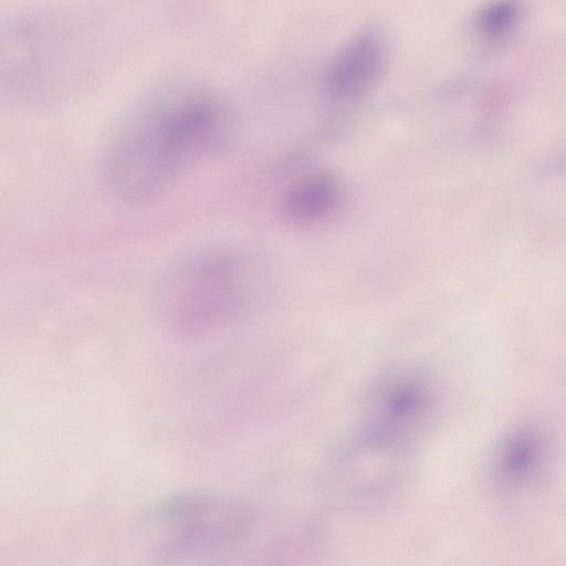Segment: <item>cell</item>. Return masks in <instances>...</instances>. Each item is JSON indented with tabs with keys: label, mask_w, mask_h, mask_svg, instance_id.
I'll list each match as a JSON object with an SVG mask.
<instances>
[{
	"label": "cell",
	"mask_w": 566,
	"mask_h": 566,
	"mask_svg": "<svg viewBox=\"0 0 566 566\" xmlns=\"http://www.w3.org/2000/svg\"><path fill=\"white\" fill-rule=\"evenodd\" d=\"M231 137L230 113L212 91L191 83L163 87L142 101L107 146L103 182L118 201H151L224 150Z\"/></svg>",
	"instance_id": "obj_1"
},
{
	"label": "cell",
	"mask_w": 566,
	"mask_h": 566,
	"mask_svg": "<svg viewBox=\"0 0 566 566\" xmlns=\"http://www.w3.org/2000/svg\"><path fill=\"white\" fill-rule=\"evenodd\" d=\"M256 270L244 252L203 247L172 261L156 287L159 310L177 332L202 334L240 315L256 292Z\"/></svg>",
	"instance_id": "obj_2"
},
{
	"label": "cell",
	"mask_w": 566,
	"mask_h": 566,
	"mask_svg": "<svg viewBox=\"0 0 566 566\" xmlns=\"http://www.w3.org/2000/svg\"><path fill=\"white\" fill-rule=\"evenodd\" d=\"M387 62L382 34L365 29L352 36L329 62L325 90L336 102H350L367 94L381 77Z\"/></svg>",
	"instance_id": "obj_6"
},
{
	"label": "cell",
	"mask_w": 566,
	"mask_h": 566,
	"mask_svg": "<svg viewBox=\"0 0 566 566\" xmlns=\"http://www.w3.org/2000/svg\"><path fill=\"white\" fill-rule=\"evenodd\" d=\"M253 525L254 514L242 499L192 490L149 506L137 522L136 539L146 554L160 559L210 557L240 546Z\"/></svg>",
	"instance_id": "obj_3"
},
{
	"label": "cell",
	"mask_w": 566,
	"mask_h": 566,
	"mask_svg": "<svg viewBox=\"0 0 566 566\" xmlns=\"http://www.w3.org/2000/svg\"><path fill=\"white\" fill-rule=\"evenodd\" d=\"M437 405L436 384L422 367L386 369L369 384L360 401L352 457L403 461L427 432Z\"/></svg>",
	"instance_id": "obj_4"
},
{
	"label": "cell",
	"mask_w": 566,
	"mask_h": 566,
	"mask_svg": "<svg viewBox=\"0 0 566 566\" xmlns=\"http://www.w3.org/2000/svg\"><path fill=\"white\" fill-rule=\"evenodd\" d=\"M523 7L520 0H491L476 12L473 27L489 41L507 36L520 23Z\"/></svg>",
	"instance_id": "obj_8"
},
{
	"label": "cell",
	"mask_w": 566,
	"mask_h": 566,
	"mask_svg": "<svg viewBox=\"0 0 566 566\" xmlns=\"http://www.w3.org/2000/svg\"><path fill=\"white\" fill-rule=\"evenodd\" d=\"M544 431L524 424L506 433L497 443L490 462L494 488L507 495H522L543 483L552 459Z\"/></svg>",
	"instance_id": "obj_5"
},
{
	"label": "cell",
	"mask_w": 566,
	"mask_h": 566,
	"mask_svg": "<svg viewBox=\"0 0 566 566\" xmlns=\"http://www.w3.org/2000/svg\"><path fill=\"white\" fill-rule=\"evenodd\" d=\"M343 188L332 172L317 171L304 176L284 192L280 210L294 226H313L332 217L340 205Z\"/></svg>",
	"instance_id": "obj_7"
}]
</instances>
